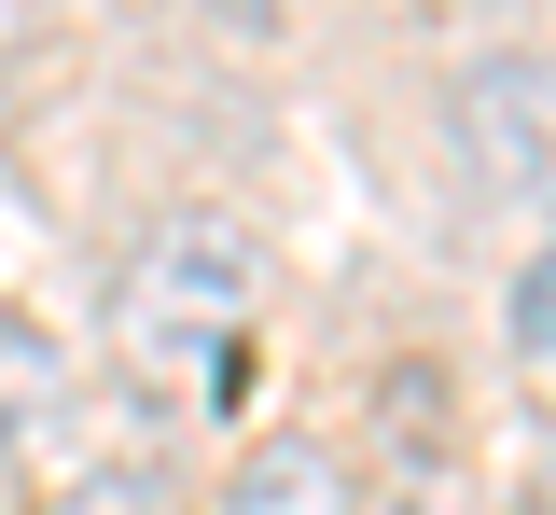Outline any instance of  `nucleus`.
<instances>
[{
	"mask_svg": "<svg viewBox=\"0 0 556 515\" xmlns=\"http://www.w3.org/2000/svg\"><path fill=\"white\" fill-rule=\"evenodd\" d=\"M459 112H473V167H486V181H543V167H556V140H543V112H529L515 71H473Z\"/></svg>",
	"mask_w": 556,
	"mask_h": 515,
	"instance_id": "2",
	"label": "nucleus"
},
{
	"mask_svg": "<svg viewBox=\"0 0 556 515\" xmlns=\"http://www.w3.org/2000/svg\"><path fill=\"white\" fill-rule=\"evenodd\" d=\"M56 515H167V488H153V474H84Z\"/></svg>",
	"mask_w": 556,
	"mask_h": 515,
	"instance_id": "4",
	"label": "nucleus"
},
{
	"mask_svg": "<svg viewBox=\"0 0 556 515\" xmlns=\"http://www.w3.org/2000/svg\"><path fill=\"white\" fill-rule=\"evenodd\" d=\"M501 321H515V349H556V237H543V265L515 279V306H501Z\"/></svg>",
	"mask_w": 556,
	"mask_h": 515,
	"instance_id": "3",
	"label": "nucleus"
},
{
	"mask_svg": "<svg viewBox=\"0 0 556 515\" xmlns=\"http://www.w3.org/2000/svg\"><path fill=\"white\" fill-rule=\"evenodd\" d=\"M223 515H362V502H348V460H334V445L278 432V445H251V460H237Z\"/></svg>",
	"mask_w": 556,
	"mask_h": 515,
	"instance_id": "1",
	"label": "nucleus"
},
{
	"mask_svg": "<svg viewBox=\"0 0 556 515\" xmlns=\"http://www.w3.org/2000/svg\"><path fill=\"white\" fill-rule=\"evenodd\" d=\"M543 515H556V488H543Z\"/></svg>",
	"mask_w": 556,
	"mask_h": 515,
	"instance_id": "6",
	"label": "nucleus"
},
{
	"mask_svg": "<svg viewBox=\"0 0 556 515\" xmlns=\"http://www.w3.org/2000/svg\"><path fill=\"white\" fill-rule=\"evenodd\" d=\"M28 14H42V0H0V42H28Z\"/></svg>",
	"mask_w": 556,
	"mask_h": 515,
	"instance_id": "5",
	"label": "nucleus"
}]
</instances>
